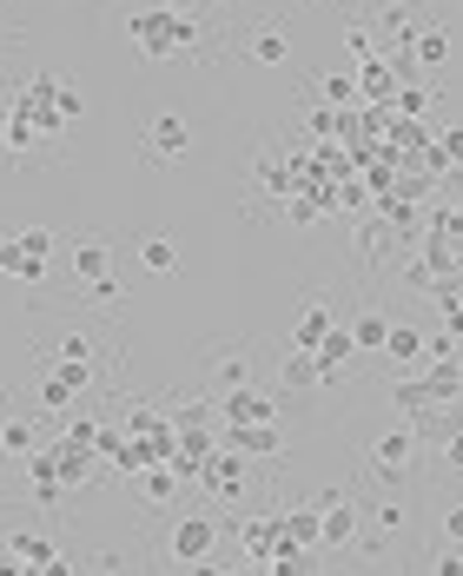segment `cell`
I'll use <instances>...</instances> for the list:
<instances>
[{"mask_svg":"<svg viewBox=\"0 0 463 576\" xmlns=\"http://www.w3.org/2000/svg\"><path fill=\"white\" fill-rule=\"evenodd\" d=\"M7 564L13 570H40V576H66V564H60V551L40 537V531H20L13 544H7Z\"/></svg>","mask_w":463,"mask_h":576,"instance_id":"cell-9","label":"cell"},{"mask_svg":"<svg viewBox=\"0 0 463 576\" xmlns=\"http://www.w3.org/2000/svg\"><path fill=\"white\" fill-rule=\"evenodd\" d=\"M73 398H80V391H73V385H66L60 371H46V378H40V411H53V418H66V411H73Z\"/></svg>","mask_w":463,"mask_h":576,"instance_id":"cell-27","label":"cell"},{"mask_svg":"<svg viewBox=\"0 0 463 576\" xmlns=\"http://www.w3.org/2000/svg\"><path fill=\"white\" fill-rule=\"evenodd\" d=\"M20 245H27L33 259H46V252H53V232H46V226H27V232H20Z\"/></svg>","mask_w":463,"mask_h":576,"instance_id":"cell-35","label":"cell"},{"mask_svg":"<svg viewBox=\"0 0 463 576\" xmlns=\"http://www.w3.org/2000/svg\"><path fill=\"white\" fill-rule=\"evenodd\" d=\"M252 60H259V66H285V60H292V33H285V27L252 33Z\"/></svg>","mask_w":463,"mask_h":576,"instance_id":"cell-23","label":"cell"},{"mask_svg":"<svg viewBox=\"0 0 463 576\" xmlns=\"http://www.w3.org/2000/svg\"><path fill=\"white\" fill-rule=\"evenodd\" d=\"M438 166H463V126H444V139H438Z\"/></svg>","mask_w":463,"mask_h":576,"instance_id":"cell-33","label":"cell"},{"mask_svg":"<svg viewBox=\"0 0 463 576\" xmlns=\"http://www.w3.org/2000/svg\"><path fill=\"white\" fill-rule=\"evenodd\" d=\"M199 484H206L212 498H239V491H245V464H239V451H225V444H219V451L199 464Z\"/></svg>","mask_w":463,"mask_h":576,"instance_id":"cell-10","label":"cell"},{"mask_svg":"<svg viewBox=\"0 0 463 576\" xmlns=\"http://www.w3.org/2000/svg\"><path fill=\"white\" fill-rule=\"evenodd\" d=\"M332 325H338V318H332V305L318 299V305H305V312H298V325H292V345H305V352H318Z\"/></svg>","mask_w":463,"mask_h":576,"instance_id":"cell-18","label":"cell"},{"mask_svg":"<svg viewBox=\"0 0 463 576\" xmlns=\"http://www.w3.org/2000/svg\"><path fill=\"white\" fill-rule=\"evenodd\" d=\"M438 305H444V332H451V338H463V292H451V285H444V292H438Z\"/></svg>","mask_w":463,"mask_h":576,"instance_id":"cell-31","label":"cell"},{"mask_svg":"<svg viewBox=\"0 0 463 576\" xmlns=\"http://www.w3.org/2000/svg\"><path fill=\"white\" fill-rule=\"evenodd\" d=\"M139 265H146V272H179V245L152 232V239H139Z\"/></svg>","mask_w":463,"mask_h":576,"instance_id":"cell-26","label":"cell"},{"mask_svg":"<svg viewBox=\"0 0 463 576\" xmlns=\"http://www.w3.org/2000/svg\"><path fill=\"white\" fill-rule=\"evenodd\" d=\"M166 7H179V13H186V7H192V0H166Z\"/></svg>","mask_w":463,"mask_h":576,"instance_id":"cell-41","label":"cell"},{"mask_svg":"<svg viewBox=\"0 0 463 576\" xmlns=\"http://www.w3.org/2000/svg\"><path fill=\"white\" fill-rule=\"evenodd\" d=\"M285 537H292L298 551H325V531H318V504H298V511H285Z\"/></svg>","mask_w":463,"mask_h":576,"instance_id":"cell-21","label":"cell"},{"mask_svg":"<svg viewBox=\"0 0 463 576\" xmlns=\"http://www.w3.org/2000/svg\"><path fill=\"white\" fill-rule=\"evenodd\" d=\"M358 93H365L371 106H391V100H398V66H391V60H378V53H371V60H358Z\"/></svg>","mask_w":463,"mask_h":576,"instance_id":"cell-14","label":"cell"},{"mask_svg":"<svg viewBox=\"0 0 463 576\" xmlns=\"http://www.w3.org/2000/svg\"><path fill=\"white\" fill-rule=\"evenodd\" d=\"M345 46H351L358 60H371V33H365V27H351V33H345Z\"/></svg>","mask_w":463,"mask_h":576,"instance_id":"cell-38","label":"cell"},{"mask_svg":"<svg viewBox=\"0 0 463 576\" xmlns=\"http://www.w3.org/2000/svg\"><path fill=\"white\" fill-rule=\"evenodd\" d=\"M33 139H40V126H33V113H20V106H13V113H7V126H0V146H7V153H27Z\"/></svg>","mask_w":463,"mask_h":576,"instance_id":"cell-25","label":"cell"},{"mask_svg":"<svg viewBox=\"0 0 463 576\" xmlns=\"http://www.w3.org/2000/svg\"><path fill=\"white\" fill-rule=\"evenodd\" d=\"M40 438H33V425H20V418H0V458H20L27 464V451H33Z\"/></svg>","mask_w":463,"mask_h":576,"instance_id":"cell-28","label":"cell"},{"mask_svg":"<svg viewBox=\"0 0 463 576\" xmlns=\"http://www.w3.org/2000/svg\"><path fill=\"white\" fill-rule=\"evenodd\" d=\"M285 212H292V226H312V219H318V206H312V199H292Z\"/></svg>","mask_w":463,"mask_h":576,"instance_id":"cell-39","label":"cell"},{"mask_svg":"<svg viewBox=\"0 0 463 576\" xmlns=\"http://www.w3.org/2000/svg\"><path fill=\"white\" fill-rule=\"evenodd\" d=\"M391 106H398L404 119H418V113L431 106V93H424V86H398V100H391Z\"/></svg>","mask_w":463,"mask_h":576,"instance_id":"cell-32","label":"cell"},{"mask_svg":"<svg viewBox=\"0 0 463 576\" xmlns=\"http://www.w3.org/2000/svg\"><path fill=\"white\" fill-rule=\"evenodd\" d=\"M179 484H186V478H179L172 464H146V471H139V498H146V504H179Z\"/></svg>","mask_w":463,"mask_h":576,"instance_id":"cell-19","label":"cell"},{"mask_svg":"<svg viewBox=\"0 0 463 576\" xmlns=\"http://www.w3.org/2000/svg\"><path fill=\"white\" fill-rule=\"evenodd\" d=\"M411 60H418V66H444V60H451V33H444V27H418V33H411Z\"/></svg>","mask_w":463,"mask_h":576,"instance_id":"cell-22","label":"cell"},{"mask_svg":"<svg viewBox=\"0 0 463 576\" xmlns=\"http://www.w3.org/2000/svg\"><path fill=\"white\" fill-rule=\"evenodd\" d=\"M73 272H80V279H86V285H93V279H99V272H106V245H99V239H86V245H80V252H73Z\"/></svg>","mask_w":463,"mask_h":576,"instance_id":"cell-30","label":"cell"},{"mask_svg":"<svg viewBox=\"0 0 463 576\" xmlns=\"http://www.w3.org/2000/svg\"><path fill=\"white\" fill-rule=\"evenodd\" d=\"M444 537H451V544H463V504H451V511H444Z\"/></svg>","mask_w":463,"mask_h":576,"instance_id":"cell-40","label":"cell"},{"mask_svg":"<svg viewBox=\"0 0 463 576\" xmlns=\"http://www.w3.org/2000/svg\"><path fill=\"white\" fill-rule=\"evenodd\" d=\"M239 544H245V557H252V564H272V557H278V544H285V511H278V517L245 524V531H239Z\"/></svg>","mask_w":463,"mask_h":576,"instance_id":"cell-15","label":"cell"},{"mask_svg":"<svg viewBox=\"0 0 463 576\" xmlns=\"http://www.w3.org/2000/svg\"><path fill=\"white\" fill-rule=\"evenodd\" d=\"M126 33H133V46H139L146 60H179V53L199 40V27H192L179 7H139V13H126Z\"/></svg>","mask_w":463,"mask_h":576,"instance_id":"cell-1","label":"cell"},{"mask_svg":"<svg viewBox=\"0 0 463 576\" xmlns=\"http://www.w3.org/2000/svg\"><path fill=\"white\" fill-rule=\"evenodd\" d=\"M186 146H192V126H186L179 113H159V119L146 126V153H152V159H179Z\"/></svg>","mask_w":463,"mask_h":576,"instance_id":"cell-11","label":"cell"},{"mask_svg":"<svg viewBox=\"0 0 463 576\" xmlns=\"http://www.w3.org/2000/svg\"><path fill=\"white\" fill-rule=\"evenodd\" d=\"M312 358H318V391H332V385L351 371V358H358V338H351V325H332V332H325V345H318Z\"/></svg>","mask_w":463,"mask_h":576,"instance_id":"cell-7","label":"cell"},{"mask_svg":"<svg viewBox=\"0 0 463 576\" xmlns=\"http://www.w3.org/2000/svg\"><path fill=\"white\" fill-rule=\"evenodd\" d=\"M219 444L239 451V458H272V451H285V431H278V418H265V425H225Z\"/></svg>","mask_w":463,"mask_h":576,"instance_id":"cell-8","label":"cell"},{"mask_svg":"<svg viewBox=\"0 0 463 576\" xmlns=\"http://www.w3.org/2000/svg\"><path fill=\"white\" fill-rule=\"evenodd\" d=\"M385 358H391V365H418V358H431V338H424L418 325L398 318V325L385 332Z\"/></svg>","mask_w":463,"mask_h":576,"instance_id":"cell-16","label":"cell"},{"mask_svg":"<svg viewBox=\"0 0 463 576\" xmlns=\"http://www.w3.org/2000/svg\"><path fill=\"white\" fill-rule=\"evenodd\" d=\"M278 385H285V391H318V358H312L305 345H292V352L278 358Z\"/></svg>","mask_w":463,"mask_h":576,"instance_id":"cell-17","label":"cell"},{"mask_svg":"<svg viewBox=\"0 0 463 576\" xmlns=\"http://www.w3.org/2000/svg\"><path fill=\"white\" fill-rule=\"evenodd\" d=\"M463 398V365H457V352H444L424 378H398L391 385V405L398 411H411V418H424V411H444V405H457Z\"/></svg>","mask_w":463,"mask_h":576,"instance_id":"cell-2","label":"cell"},{"mask_svg":"<svg viewBox=\"0 0 463 576\" xmlns=\"http://www.w3.org/2000/svg\"><path fill=\"white\" fill-rule=\"evenodd\" d=\"M371 478H385V484H398V478H411V458H418V431H385V438H371Z\"/></svg>","mask_w":463,"mask_h":576,"instance_id":"cell-4","label":"cell"},{"mask_svg":"<svg viewBox=\"0 0 463 576\" xmlns=\"http://www.w3.org/2000/svg\"><path fill=\"white\" fill-rule=\"evenodd\" d=\"M219 385H225V391L245 385V358H225V365H219Z\"/></svg>","mask_w":463,"mask_h":576,"instance_id":"cell-37","label":"cell"},{"mask_svg":"<svg viewBox=\"0 0 463 576\" xmlns=\"http://www.w3.org/2000/svg\"><path fill=\"white\" fill-rule=\"evenodd\" d=\"M13 106H20V113H33V126H40V133H60L66 119H80V106H86V100H80V86H73V80H60V73H46V66H40V73L13 93Z\"/></svg>","mask_w":463,"mask_h":576,"instance_id":"cell-3","label":"cell"},{"mask_svg":"<svg viewBox=\"0 0 463 576\" xmlns=\"http://www.w3.org/2000/svg\"><path fill=\"white\" fill-rule=\"evenodd\" d=\"M318 86H325V100H338V106H345V100H351V93H358V80H345V73H325V80H318Z\"/></svg>","mask_w":463,"mask_h":576,"instance_id":"cell-34","label":"cell"},{"mask_svg":"<svg viewBox=\"0 0 463 576\" xmlns=\"http://www.w3.org/2000/svg\"><path fill=\"white\" fill-rule=\"evenodd\" d=\"M219 411H225V425H265V418H278V405L265 391H252V385H232Z\"/></svg>","mask_w":463,"mask_h":576,"instance_id":"cell-12","label":"cell"},{"mask_svg":"<svg viewBox=\"0 0 463 576\" xmlns=\"http://www.w3.org/2000/svg\"><path fill=\"white\" fill-rule=\"evenodd\" d=\"M385 332H391V318H385V312H365V318L351 325V338H358V352H385Z\"/></svg>","mask_w":463,"mask_h":576,"instance_id":"cell-29","label":"cell"},{"mask_svg":"<svg viewBox=\"0 0 463 576\" xmlns=\"http://www.w3.org/2000/svg\"><path fill=\"white\" fill-rule=\"evenodd\" d=\"M166 551H172V564L199 570V564H212V551H219V524H212V517H179Z\"/></svg>","mask_w":463,"mask_h":576,"instance_id":"cell-5","label":"cell"},{"mask_svg":"<svg viewBox=\"0 0 463 576\" xmlns=\"http://www.w3.org/2000/svg\"><path fill=\"white\" fill-rule=\"evenodd\" d=\"M86 305H119V285H113V272H99V279H93V299H86Z\"/></svg>","mask_w":463,"mask_h":576,"instance_id":"cell-36","label":"cell"},{"mask_svg":"<svg viewBox=\"0 0 463 576\" xmlns=\"http://www.w3.org/2000/svg\"><path fill=\"white\" fill-rule=\"evenodd\" d=\"M46 451H53V478H60L66 491H73V484H86V478H93V464H99V458H93V444H73V438H60V444H46Z\"/></svg>","mask_w":463,"mask_h":576,"instance_id":"cell-13","label":"cell"},{"mask_svg":"<svg viewBox=\"0 0 463 576\" xmlns=\"http://www.w3.org/2000/svg\"><path fill=\"white\" fill-rule=\"evenodd\" d=\"M431 438L444 444V464H457L463 471V411H444V418L431 425Z\"/></svg>","mask_w":463,"mask_h":576,"instance_id":"cell-24","label":"cell"},{"mask_svg":"<svg viewBox=\"0 0 463 576\" xmlns=\"http://www.w3.org/2000/svg\"><path fill=\"white\" fill-rule=\"evenodd\" d=\"M0 272H7V279H27V285H40V279H46V259H33L20 239H0Z\"/></svg>","mask_w":463,"mask_h":576,"instance_id":"cell-20","label":"cell"},{"mask_svg":"<svg viewBox=\"0 0 463 576\" xmlns=\"http://www.w3.org/2000/svg\"><path fill=\"white\" fill-rule=\"evenodd\" d=\"M318 531H325V551L358 544V504H351L345 491H325V498H318Z\"/></svg>","mask_w":463,"mask_h":576,"instance_id":"cell-6","label":"cell"}]
</instances>
